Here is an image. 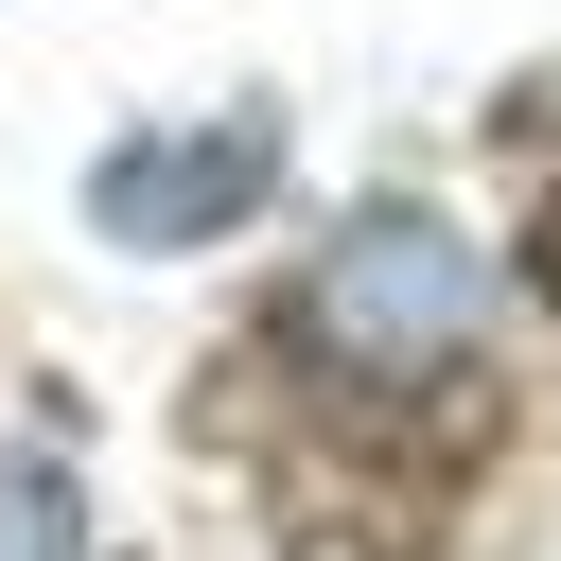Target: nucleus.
I'll return each mask as SVG.
<instances>
[{
  "mask_svg": "<svg viewBox=\"0 0 561 561\" xmlns=\"http://www.w3.org/2000/svg\"><path fill=\"white\" fill-rule=\"evenodd\" d=\"M280 175V123L263 105H210V123H158V140H105L88 158V228L105 245H228Z\"/></svg>",
  "mask_w": 561,
  "mask_h": 561,
  "instance_id": "nucleus-2",
  "label": "nucleus"
},
{
  "mask_svg": "<svg viewBox=\"0 0 561 561\" xmlns=\"http://www.w3.org/2000/svg\"><path fill=\"white\" fill-rule=\"evenodd\" d=\"M526 280H543V316H561V175H543V210H526Z\"/></svg>",
  "mask_w": 561,
  "mask_h": 561,
  "instance_id": "nucleus-3",
  "label": "nucleus"
},
{
  "mask_svg": "<svg viewBox=\"0 0 561 561\" xmlns=\"http://www.w3.org/2000/svg\"><path fill=\"white\" fill-rule=\"evenodd\" d=\"M280 351L316 368L298 403H333V421H403V403L491 421V263H473L438 210H351V228L316 245Z\"/></svg>",
  "mask_w": 561,
  "mask_h": 561,
  "instance_id": "nucleus-1",
  "label": "nucleus"
}]
</instances>
